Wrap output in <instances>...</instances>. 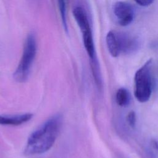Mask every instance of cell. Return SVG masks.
Listing matches in <instances>:
<instances>
[{"label":"cell","mask_w":158,"mask_h":158,"mask_svg":"<svg viewBox=\"0 0 158 158\" xmlns=\"http://www.w3.org/2000/svg\"><path fill=\"white\" fill-rule=\"evenodd\" d=\"M151 67L152 60L149 59L136 72L135 75V96L140 102H147L151 96L152 89Z\"/></svg>","instance_id":"cell-3"},{"label":"cell","mask_w":158,"mask_h":158,"mask_svg":"<svg viewBox=\"0 0 158 158\" xmlns=\"http://www.w3.org/2000/svg\"><path fill=\"white\" fill-rule=\"evenodd\" d=\"M36 53V39L33 33L29 34L25 42L22 56L15 69L13 77L19 83L25 82L30 75V69Z\"/></svg>","instance_id":"cell-2"},{"label":"cell","mask_w":158,"mask_h":158,"mask_svg":"<svg viewBox=\"0 0 158 158\" xmlns=\"http://www.w3.org/2000/svg\"><path fill=\"white\" fill-rule=\"evenodd\" d=\"M106 44L108 50L113 57L118 56L121 52L120 44L118 33L110 31L106 36Z\"/></svg>","instance_id":"cell-6"},{"label":"cell","mask_w":158,"mask_h":158,"mask_svg":"<svg viewBox=\"0 0 158 158\" xmlns=\"http://www.w3.org/2000/svg\"><path fill=\"white\" fill-rule=\"evenodd\" d=\"M83 39L85 48L90 58L93 59L95 58V50L93 42V38L91 30H88L83 33Z\"/></svg>","instance_id":"cell-8"},{"label":"cell","mask_w":158,"mask_h":158,"mask_svg":"<svg viewBox=\"0 0 158 158\" xmlns=\"http://www.w3.org/2000/svg\"><path fill=\"white\" fill-rule=\"evenodd\" d=\"M33 117L31 113L18 115H0V125L19 126L28 122Z\"/></svg>","instance_id":"cell-5"},{"label":"cell","mask_w":158,"mask_h":158,"mask_svg":"<svg viewBox=\"0 0 158 158\" xmlns=\"http://www.w3.org/2000/svg\"><path fill=\"white\" fill-rule=\"evenodd\" d=\"M62 117L56 114L48 119L29 136L24 153L27 156L43 154L54 145L59 134Z\"/></svg>","instance_id":"cell-1"},{"label":"cell","mask_w":158,"mask_h":158,"mask_svg":"<svg viewBox=\"0 0 158 158\" xmlns=\"http://www.w3.org/2000/svg\"><path fill=\"white\" fill-rule=\"evenodd\" d=\"M59 11L62 21V23L64 27V29L66 32L68 31L67 23V18H66V3L65 0H58Z\"/></svg>","instance_id":"cell-10"},{"label":"cell","mask_w":158,"mask_h":158,"mask_svg":"<svg viewBox=\"0 0 158 158\" xmlns=\"http://www.w3.org/2000/svg\"><path fill=\"white\" fill-rule=\"evenodd\" d=\"M74 18L82 33L91 30L88 17L85 10L81 7H77L73 10Z\"/></svg>","instance_id":"cell-7"},{"label":"cell","mask_w":158,"mask_h":158,"mask_svg":"<svg viewBox=\"0 0 158 158\" xmlns=\"http://www.w3.org/2000/svg\"><path fill=\"white\" fill-rule=\"evenodd\" d=\"M127 120L128 124L131 127H133L135 125L136 118V114H135V112L131 111L128 114V115L127 116Z\"/></svg>","instance_id":"cell-11"},{"label":"cell","mask_w":158,"mask_h":158,"mask_svg":"<svg viewBox=\"0 0 158 158\" xmlns=\"http://www.w3.org/2000/svg\"><path fill=\"white\" fill-rule=\"evenodd\" d=\"M116 102L120 106H126L128 104L130 96L128 91L125 88H120L117 91L115 95Z\"/></svg>","instance_id":"cell-9"},{"label":"cell","mask_w":158,"mask_h":158,"mask_svg":"<svg viewBox=\"0 0 158 158\" xmlns=\"http://www.w3.org/2000/svg\"><path fill=\"white\" fill-rule=\"evenodd\" d=\"M114 12L118 23L122 26L128 25L133 20V9L131 5L127 2H117L114 6Z\"/></svg>","instance_id":"cell-4"},{"label":"cell","mask_w":158,"mask_h":158,"mask_svg":"<svg viewBox=\"0 0 158 158\" xmlns=\"http://www.w3.org/2000/svg\"><path fill=\"white\" fill-rule=\"evenodd\" d=\"M135 1L140 6H148L151 5L153 2L154 0H135Z\"/></svg>","instance_id":"cell-12"}]
</instances>
